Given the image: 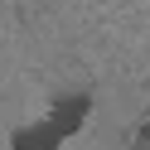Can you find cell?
<instances>
[{"label":"cell","mask_w":150,"mask_h":150,"mask_svg":"<svg viewBox=\"0 0 150 150\" xmlns=\"http://www.w3.org/2000/svg\"><path fill=\"white\" fill-rule=\"evenodd\" d=\"M10 145H15V150H58L63 136L49 126V121H34V126H20V131H15Z\"/></svg>","instance_id":"7a4b0ae2"},{"label":"cell","mask_w":150,"mask_h":150,"mask_svg":"<svg viewBox=\"0 0 150 150\" xmlns=\"http://www.w3.org/2000/svg\"><path fill=\"white\" fill-rule=\"evenodd\" d=\"M136 150H150V121H140V131H136Z\"/></svg>","instance_id":"3957f363"},{"label":"cell","mask_w":150,"mask_h":150,"mask_svg":"<svg viewBox=\"0 0 150 150\" xmlns=\"http://www.w3.org/2000/svg\"><path fill=\"white\" fill-rule=\"evenodd\" d=\"M87 111H92V97H87V92H68V97H58V102H53V111H49L44 121H49V126L58 131L63 140H68V136H78V131H82Z\"/></svg>","instance_id":"6da1fadb"}]
</instances>
